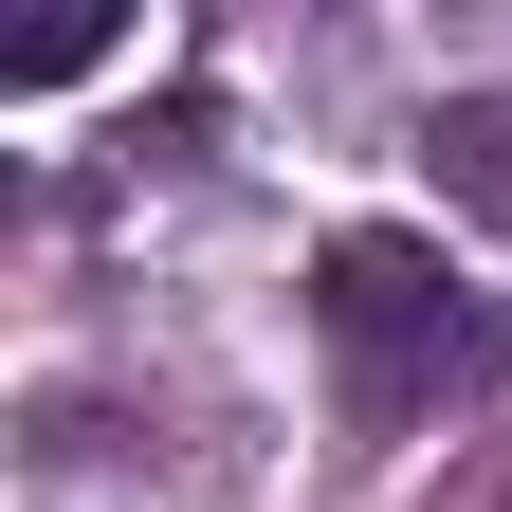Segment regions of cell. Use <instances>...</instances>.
Here are the masks:
<instances>
[{
	"mask_svg": "<svg viewBox=\"0 0 512 512\" xmlns=\"http://www.w3.org/2000/svg\"><path fill=\"white\" fill-rule=\"evenodd\" d=\"M311 330H330L348 439H421L439 403H494V384H512V311L439 238H403V220H348L330 256H311Z\"/></svg>",
	"mask_w": 512,
	"mask_h": 512,
	"instance_id": "6da1fadb",
	"label": "cell"
},
{
	"mask_svg": "<svg viewBox=\"0 0 512 512\" xmlns=\"http://www.w3.org/2000/svg\"><path fill=\"white\" fill-rule=\"evenodd\" d=\"M421 147H439V183L512 238V74H494V92H439V110H421Z\"/></svg>",
	"mask_w": 512,
	"mask_h": 512,
	"instance_id": "7a4b0ae2",
	"label": "cell"
}]
</instances>
